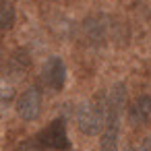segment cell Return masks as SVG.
I'll return each instance as SVG.
<instances>
[{
	"instance_id": "cell-1",
	"label": "cell",
	"mask_w": 151,
	"mask_h": 151,
	"mask_svg": "<svg viewBox=\"0 0 151 151\" xmlns=\"http://www.w3.org/2000/svg\"><path fill=\"white\" fill-rule=\"evenodd\" d=\"M106 114H108V104H106V93H99L95 101H85L77 108L75 120L77 126L83 134H99L106 124Z\"/></svg>"
},
{
	"instance_id": "cell-2",
	"label": "cell",
	"mask_w": 151,
	"mask_h": 151,
	"mask_svg": "<svg viewBox=\"0 0 151 151\" xmlns=\"http://www.w3.org/2000/svg\"><path fill=\"white\" fill-rule=\"evenodd\" d=\"M35 139L46 149H52V151H66V149H70V141H68V134H66V126H64V122L60 118L54 120L52 124H48Z\"/></svg>"
},
{
	"instance_id": "cell-3",
	"label": "cell",
	"mask_w": 151,
	"mask_h": 151,
	"mask_svg": "<svg viewBox=\"0 0 151 151\" xmlns=\"http://www.w3.org/2000/svg\"><path fill=\"white\" fill-rule=\"evenodd\" d=\"M17 114L25 120V122H33L40 118L42 114V93L37 87H29L25 89L19 99H17Z\"/></svg>"
},
{
	"instance_id": "cell-4",
	"label": "cell",
	"mask_w": 151,
	"mask_h": 151,
	"mask_svg": "<svg viewBox=\"0 0 151 151\" xmlns=\"http://www.w3.org/2000/svg\"><path fill=\"white\" fill-rule=\"evenodd\" d=\"M42 81L46 87H50L52 91H60L66 83V66L60 58L52 56L44 62V68H42Z\"/></svg>"
},
{
	"instance_id": "cell-5",
	"label": "cell",
	"mask_w": 151,
	"mask_h": 151,
	"mask_svg": "<svg viewBox=\"0 0 151 151\" xmlns=\"http://www.w3.org/2000/svg\"><path fill=\"white\" fill-rule=\"evenodd\" d=\"M128 120L134 126H145L151 122V95L143 93L132 101V106L128 108Z\"/></svg>"
},
{
	"instance_id": "cell-6",
	"label": "cell",
	"mask_w": 151,
	"mask_h": 151,
	"mask_svg": "<svg viewBox=\"0 0 151 151\" xmlns=\"http://www.w3.org/2000/svg\"><path fill=\"white\" fill-rule=\"evenodd\" d=\"M29 64H31V58H29L27 50L19 48V50H15V52L11 54V58H9V73H11V75H21V73H25V70L29 68Z\"/></svg>"
},
{
	"instance_id": "cell-7",
	"label": "cell",
	"mask_w": 151,
	"mask_h": 151,
	"mask_svg": "<svg viewBox=\"0 0 151 151\" xmlns=\"http://www.w3.org/2000/svg\"><path fill=\"white\" fill-rule=\"evenodd\" d=\"M15 19H17V13H15V9H13V4L9 2V0H4L2 15H0V27H2V31H9V29L15 25Z\"/></svg>"
},
{
	"instance_id": "cell-8",
	"label": "cell",
	"mask_w": 151,
	"mask_h": 151,
	"mask_svg": "<svg viewBox=\"0 0 151 151\" xmlns=\"http://www.w3.org/2000/svg\"><path fill=\"white\" fill-rule=\"evenodd\" d=\"M15 151H50V149H46L37 139H27V141H21L15 147Z\"/></svg>"
},
{
	"instance_id": "cell-9",
	"label": "cell",
	"mask_w": 151,
	"mask_h": 151,
	"mask_svg": "<svg viewBox=\"0 0 151 151\" xmlns=\"http://www.w3.org/2000/svg\"><path fill=\"white\" fill-rule=\"evenodd\" d=\"M128 151H151V139H143L137 145L128 147Z\"/></svg>"
}]
</instances>
